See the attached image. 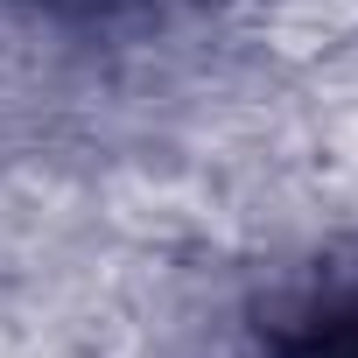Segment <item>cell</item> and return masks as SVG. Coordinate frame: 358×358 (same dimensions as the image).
Here are the masks:
<instances>
[{
	"mask_svg": "<svg viewBox=\"0 0 358 358\" xmlns=\"http://www.w3.org/2000/svg\"><path fill=\"white\" fill-rule=\"evenodd\" d=\"M253 337L267 358H358V246H337L302 281L274 288Z\"/></svg>",
	"mask_w": 358,
	"mask_h": 358,
	"instance_id": "6da1fadb",
	"label": "cell"
}]
</instances>
